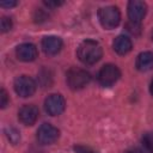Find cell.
Wrapping results in <instances>:
<instances>
[{
    "label": "cell",
    "instance_id": "cell-1",
    "mask_svg": "<svg viewBox=\"0 0 153 153\" xmlns=\"http://www.w3.org/2000/svg\"><path fill=\"white\" fill-rule=\"evenodd\" d=\"M76 55L79 60L85 65H93L98 62L103 55V49L97 41L86 39L80 43L76 49Z\"/></svg>",
    "mask_w": 153,
    "mask_h": 153
},
{
    "label": "cell",
    "instance_id": "cell-2",
    "mask_svg": "<svg viewBox=\"0 0 153 153\" xmlns=\"http://www.w3.org/2000/svg\"><path fill=\"white\" fill-rule=\"evenodd\" d=\"M98 19L104 29H114L120 24L121 13L120 10L115 6H105L99 8L98 11Z\"/></svg>",
    "mask_w": 153,
    "mask_h": 153
},
{
    "label": "cell",
    "instance_id": "cell-3",
    "mask_svg": "<svg viewBox=\"0 0 153 153\" xmlns=\"http://www.w3.org/2000/svg\"><path fill=\"white\" fill-rule=\"evenodd\" d=\"M67 84L72 90H80L84 88L91 80V76L88 72L85 69L78 68V67H72L67 72Z\"/></svg>",
    "mask_w": 153,
    "mask_h": 153
},
{
    "label": "cell",
    "instance_id": "cell-4",
    "mask_svg": "<svg viewBox=\"0 0 153 153\" xmlns=\"http://www.w3.org/2000/svg\"><path fill=\"white\" fill-rule=\"evenodd\" d=\"M121 76V71L118 69L117 66L108 63L104 65L99 73H98V80L103 86H111L114 85Z\"/></svg>",
    "mask_w": 153,
    "mask_h": 153
},
{
    "label": "cell",
    "instance_id": "cell-5",
    "mask_svg": "<svg viewBox=\"0 0 153 153\" xmlns=\"http://www.w3.org/2000/svg\"><path fill=\"white\" fill-rule=\"evenodd\" d=\"M14 91L23 98L30 97L36 91V82L27 75H20L14 80Z\"/></svg>",
    "mask_w": 153,
    "mask_h": 153
},
{
    "label": "cell",
    "instance_id": "cell-6",
    "mask_svg": "<svg viewBox=\"0 0 153 153\" xmlns=\"http://www.w3.org/2000/svg\"><path fill=\"white\" fill-rule=\"evenodd\" d=\"M60 131L56 127L49 124V123H43L38 129H37V141L41 145H50L54 143L59 139Z\"/></svg>",
    "mask_w": 153,
    "mask_h": 153
},
{
    "label": "cell",
    "instance_id": "cell-7",
    "mask_svg": "<svg viewBox=\"0 0 153 153\" xmlns=\"http://www.w3.org/2000/svg\"><path fill=\"white\" fill-rule=\"evenodd\" d=\"M65 106H66L65 98L59 93H53V94L48 96L44 102L45 111L51 116H57V115L62 114L65 110Z\"/></svg>",
    "mask_w": 153,
    "mask_h": 153
},
{
    "label": "cell",
    "instance_id": "cell-8",
    "mask_svg": "<svg viewBox=\"0 0 153 153\" xmlns=\"http://www.w3.org/2000/svg\"><path fill=\"white\" fill-rule=\"evenodd\" d=\"M147 6L141 0H131L128 2V17L131 23L140 24L146 14Z\"/></svg>",
    "mask_w": 153,
    "mask_h": 153
},
{
    "label": "cell",
    "instance_id": "cell-9",
    "mask_svg": "<svg viewBox=\"0 0 153 153\" xmlns=\"http://www.w3.org/2000/svg\"><path fill=\"white\" fill-rule=\"evenodd\" d=\"M38 115V108L33 104H25L18 111V118L25 126H32L37 121Z\"/></svg>",
    "mask_w": 153,
    "mask_h": 153
},
{
    "label": "cell",
    "instance_id": "cell-10",
    "mask_svg": "<svg viewBox=\"0 0 153 153\" xmlns=\"http://www.w3.org/2000/svg\"><path fill=\"white\" fill-rule=\"evenodd\" d=\"M16 54H17V57L20 61L31 62V61H33L37 57L38 51H37V48L33 44H31V43H23V44L17 47Z\"/></svg>",
    "mask_w": 153,
    "mask_h": 153
},
{
    "label": "cell",
    "instance_id": "cell-11",
    "mask_svg": "<svg viewBox=\"0 0 153 153\" xmlns=\"http://www.w3.org/2000/svg\"><path fill=\"white\" fill-rule=\"evenodd\" d=\"M62 48V39L56 36H47L42 39V49L48 55L57 54Z\"/></svg>",
    "mask_w": 153,
    "mask_h": 153
},
{
    "label": "cell",
    "instance_id": "cell-12",
    "mask_svg": "<svg viewBox=\"0 0 153 153\" xmlns=\"http://www.w3.org/2000/svg\"><path fill=\"white\" fill-rule=\"evenodd\" d=\"M112 45H114V50H115L117 54H120V55H126V54H128V53L131 50V47H133L130 38L127 37V36H123V35L117 36V37L115 38Z\"/></svg>",
    "mask_w": 153,
    "mask_h": 153
},
{
    "label": "cell",
    "instance_id": "cell-13",
    "mask_svg": "<svg viewBox=\"0 0 153 153\" xmlns=\"http://www.w3.org/2000/svg\"><path fill=\"white\" fill-rule=\"evenodd\" d=\"M136 68L141 72H147L153 68V53L143 51L136 57Z\"/></svg>",
    "mask_w": 153,
    "mask_h": 153
},
{
    "label": "cell",
    "instance_id": "cell-14",
    "mask_svg": "<svg viewBox=\"0 0 153 153\" xmlns=\"http://www.w3.org/2000/svg\"><path fill=\"white\" fill-rule=\"evenodd\" d=\"M142 142L149 153H153V133H147L142 137Z\"/></svg>",
    "mask_w": 153,
    "mask_h": 153
},
{
    "label": "cell",
    "instance_id": "cell-15",
    "mask_svg": "<svg viewBox=\"0 0 153 153\" xmlns=\"http://www.w3.org/2000/svg\"><path fill=\"white\" fill-rule=\"evenodd\" d=\"M0 26H1V31L2 32H7L11 30L12 27V20L8 17H2L1 22H0Z\"/></svg>",
    "mask_w": 153,
    "mask_h": 153
},
{
    "label": "cell",
    "instance_id": "cell-16",
    "mask_svg": "<svg viewBox=\"0 0 153 153\" xmlns=\"http://www.w3.org/2000/svg\"><path fill=\"white\" fill-rule=\"evenodd\" d=\"M7 130H8V134H7L8 139H10L13 143H17L18 140H19V133H18L14 128H10V129H7Z\"/></svg>",
    "mask_w": 153,
    "mask_h": 153
},
{
    "label": "cell",
    "instance_id": "cell-17",
    "mask_svg": "<svg viewBox=\"0 0 153 153\" xmlns=\"http://www.w3.org/2000/svg\"><path fill=\"white\" fill-rule=\"evenodd\" d=\"M127 29H128V31L131 32L133 35H137V33L140 32V24L129 22V23L127 24Z\"/></svg>",
    "mask_w": 153,
    "mask_h": 153
},
{
    "label": "cell",
    "instance_id": "cell-18",
    "mask_svg": "<svg viewBox=\"0 0 153 153\" xmlns=\"http://www.w3.org/2000/svg\"><path fill=\"white\" fill-rule=\"evenodd\" d=\"M7 103H8V94L4 88H1V91H0V105H1V108H5L7 105Z\"/></svg>",
    "mask_w": 153,
    "mask_h": 153
},
{
    "label": "cell",
    "instance_id": "cell-19",
    "mask_svg": "<svg viewBox=\"0 0 153 153\" xmlns=\"http://www.w3.org/2000/svg\"><path fill=\"white\" fill-rule=\"evenodd\" d=\"M74 151H75V153H97V152H94L92 148L86 147V146H81V145L75 146V147H74Z\"/></svg>",
    "mask_w": 153,
    "mask_h": 153
},
{
    "label": "cell",
    "instance_id": "cell-20",
    "mask_svg": "<svg viewBox=\"0 0 153 153\" xmlns=\"http://www.w3.org/2000/svg\"><path fill=\"white\" fill-rule=\"evenodd\" d=\"M44 5H47L48 7H51V8H55L60 5H62V1H44Z\"/></svg>",
    "mask_w": 153,
    "mask_h": 153
},
{
    "label": "cell",
    "instance_id": "cell-21",
    "mask_svg": "<svg viewBox=\"0 0 153 153\" xmlns=\"http://www.w3.org/2000/svg\"><path fill=\"white\" fill-rule=\"evenodd\" d=\"M16 5H17L16 1H1L0 2V6L1 7H13Z\"/></svg>",
    "mask_w": 153,
    "mask_h": 153
},
{
    "label": "cell",
    "instance_id": "cell-22",
    "mask_svg": "<svg viewBox=\"0 0 153 153\" xmlns=\"http://www.w3.org/2000/svg\"><path fill=\"white\" fill-rule=\"evenodd\" d=\"M124 153H143V151H141V149H139V148H131V149L126 151Z\"/></svg>",
    "mask_w": 153,
    "mask_h": 153
},
{
    "label": "cell",
    "instance_id": "cell-23",
    "mask_svg": "<svg viewBox=\"0 0 153 153\" xmlns=\"http://www.w3.org/2000/svg\"><path fill=\"white\" fill-rule=\"evenodd\" d=\"M149 91H151V94L153 96V79L151 81V85H149Z\"/></svg>",
    "mask_w": 153,
    "mask_h": 153
},
{
    "label": "cell",
    "instance_id": "cell-24",
    "mask_svg": "<svg viewBox=\"0 0 153 153\" xmlns=\"http://www.w3.org/2000/svg\"><path fill=\"white\" fill-rule=\"evenodd\" d=\"M152 38H153V35H152Z\"/></svg>",
    "mask_w": 153,
    "mask_h": 153
}]
</instances>
